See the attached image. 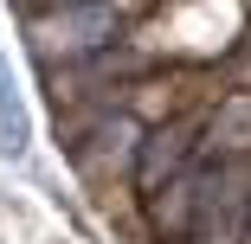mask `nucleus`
<instances>
[{"label": "nucleus", "instance_id": "obj_3", "mask_svg": "<svg viewBox=\"0 0 251 244\" xmlns=\"http://www.w3.org/2000/svg\"><path fill=\"white\" fill-rule=\"evenodd\" d=\"M200 200H206V167H180L168 186L142 193V212H148V231H155L161 244H187L193 225H200Z\"/></svg>", "mask_w": 251, "mask_h": 244}, {"label": "nucleus", "instance_id": "obj_5", "mask_svg": "<svg viewBox=\"0 0 251 244\" xmlns=\"http://www.w3.org/2000/svg\"><path fill=\"white\" fill-rule=\"evenodd\" d=\"M26 148H32V116H26V96H20V84H13L7 52H0V155L20 161Z\"/></svg>", "mask_w": 251, "mask_h": 244}, {"label": "nucleus", "instance_id": "obj_7", "mask_svg": "<svg viewBox=\"0 0 251 244\" xmlns=\"http://www.w3.org/2000/svg\"><path fill=\"white\" fill-rule=\"evenodd\" d=\"M135 110H142V116H155V110H161V84H142V96H135Z\"/></svg>", "mask_w": 251, "mask_h": 244}, {"label": "nucleus", "instance_id": "obj_2", "mask_svg": "<svg viewBox=\"0 0 251 244\" xmlns=\"http://www.w3.org/2000/svg\"><path fill=\"white\" fill-rule=\"evenodd\" d=\"M245 231H251V155H226L219 167H206V200L187 244H245Z\"/></svg>", "mask_w": 251, "mask_h": 244}, {"label": "nucleus", "instance_id": "obj_6", "mask_svg": "<svg viewBox=\"0 0 251 244\" xmlns=\"http://www.w3.org/2000/svg\"><path fill=\"white\" fill-rule=\"evenodd\" d=\"M206 135H213V148H226V155H251V90L226 96V103L213 110V122H206Z\"/></svg>", "mask_w": 251, "mask_h": 244}, {"label": "nucleus", "instance_id": "obj_8", "mask_svg": "<svg viewBox=\"0 0 251 244\" xmlns=\"http://www.w3.org/2000/svg\"><path fill=\"white\" fill-rule=\"evenodd\" d=\"M26 13H39V7H71V0H20Z\"/></svg>", "mask_w": 251, "mask_h": 244}, {"label": "nucleus", "instance_id": "obj_4", "mask_svg": "<svg viewBox=\"0 0 251 244\" xmlns=\"http://www.w3.org/2000/svg\"><path fill=\"white\" fill-rule=\"evenodd\" d=\"M200 122L193 116H174V122H155L142 135V148H135V193H155V186H168L180 167H193V155H200Z\"/></svg>", "mask_w": 251, "mask_h": 244}, {"label": "nucleus", "instance_id": "obj_1", "mask_svg": "<svg viewBox=\"0 0 251 244\" xmlns=\"http://www.w3.org/2000/svg\"><path fill=\"white\" fill-rule=\"evenodd\" d=\"M123 13L116 0H71V7H39L26 13V45L39 65H77V58H97L103 45L116 39Z\"/></svg>", "mask_w": 251, "mask_h": 244}, {"label": "nucleus", "instance_id": "obj_9", "mask_svg": "<svg viewBox=\"0 0 251 244\" xmlns=\"http://www.w3.org/2000/svg\"><path fill=\"white\" fill-rule=\"evenodd\" d=\"M245 244H251V231H245Z\"/></svg>", "mask_w": 251, "mask_h": 244}]
</instances>
